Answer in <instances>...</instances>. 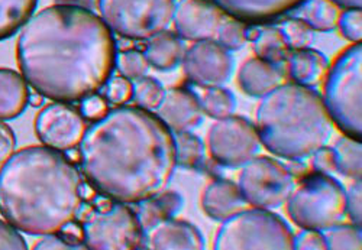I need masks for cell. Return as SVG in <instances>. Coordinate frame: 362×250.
I'll return each instance as SVG.
<instances>
[{
	"label": "cell",
	"instance_id": "cell-1",
	"mask_svg": "<svg viewBox=\"0 0 362 250\" xmlns=\"http://www.w3.org/2000/svg\"><path fill=\"white\" fill-rule=\"evenodd\" d=\"M117 44L92 9L57 4L33 15L16 42L19 70L38 95L77 103L98 95L116 67Z\"/></svg>",
	"mask_w": 362,
	"mask_h": 250
},
{
	"label": "cell",
	"instance_id": "cell-2",
	"mask_svg": "<svg viewBox=\"0 0 362 250\" xmlns=\"http://www.w3.org/2000/svg\"><path fill=\"white\" fill-rule=\"evenodd\" d=\"M78 158L99 196L125 204L167 190L177 168L174 133L139 106H117L98 119L81 138Z\"/></svg>",
	"mask_w": 362,
	"mask_h": 250
},
{
	"label": "cell",
	"instance_id": "cell-3",
	"mask_svg": "<svg viewBox=\"0 0 362 250\" xmlns=\"http://www.w3.org/2000/svg\"><path fill=\"white\" fill-rule=\"evenodd\" d=\"M84 182L70 156L48 146H26L0 168V213L18 232L48 236L77 220Z\"/></svg>",
	"mask_w": 362,
	"mask_h": 250
},
{
	"label": "cell",
	"instance_id": "cell-4",
	"mask_svg": "<svg viewBox=\"0 0 362 250\" xmlns=\"http://www.w3.org/2000/svg\"><path fill=\"white\" fill-rule=\"evenodd\" d=\"M255 128L267 150L283 160L301 161L326 145L334 121L313 87L288 83L262 97Z\"/></svg>",
	"mask_w": 362,
	"mask_h": 250
},
{
	"label": "cell",
	"instance_id": "cell-5",
	"mask_svg": "<svg viewBox=\"0 0 362 250\" xmlns=\"http://www.w3.org/2000/svg\"><path fill=\"white\" fill-rule=\"evenodd\" d=\"M323 102L338 129L355 141L362 136V44L344 48L325 76Z\"/></svg>",
	"mask_w": 362,
	"mask_h": 250
},
{
	"label": "cell",
	"instance_id": "cell-6",
	"mask_svg": "<svg viewBox=\"0 0 362 250\" xmlns=\"http://www.w3.org/2000/svg\"><path fill=\"white\" fill-rule=\"evenodd\" d=\"M77 220L83 242L90 250L144 249V227L135 208L125 203L95 196L93 203L83 204Z\"/></svg>",
	"mask_w": 362,
	"mask_h": 250
},
{
	"label": "cell",
	"instance_id": "cell-7",
	"mask_svg": "<svg viewBox=\"0 0 362 250\" xmlns=\"http://www.w3.org/2000/svg\"><path fill=\"white\" fill-rule=\"evenodd\" d=\"M287 213L297 227L325 232L346 218V190L329 174L306 172L287 198Z\"/></svg>",
	"mask_w": 362,
	"mask_h": 250
},
{
	"label": "cell",
	"instance_id": "cell-8",
	"mask_svg": "<svg viewBox=\"0 0 362 250\" xmlns=\"http://www.w3.org/2000/svg\"><path fill=\"white\" fill-rule=\"evenodd\" d=\"M214 249L293 250L294 233L276 213L262 208L240 210L226 218L219 227L214 242Z\"/></svg>",
	"mask_w": 362,
	"mask_h": 250
},
{
	"label": "cell",
	"instance_id": "cell-9",
	"mask_svg": "<svg viewBox=\"0 0 362 250\" xmlns=\"http://www.w3.org/2000/svg\"><path fill=\"white\" fill-rule=\"evenodd\" d=\"M96 5L113 34L145 41L168 28L177 0H96Z\"/></svg>",
	"mask_w": 362,
	"mask_h": 250
},
{
	"label": "cell",
	"instance_id": "cell-10",
	"mask_svg": "<svg viewBox=\"0 0 362 250\" xmlns=\"http://www.w3.org/2000/svg\"><path fill=\"white\" fill-rule=\"evenodd\" d=\"M238 186L245 203L254 208L281 207L294 189L290 169L268 156H254L239 174Z\"/></svg>",
	"mask_w": 362,
	"mask_h": 250
},
{
	"label": "cell",
	"instance_id": "cell-11",
	"mask_svg": "<svg viewBox=\"0 0 362 250\" xmlns=\"http://www.w3.org/2000/svg\"><path fill=\"white\" fill-rule=\"evenodd\" d=\"M255 124L243 116H228L214 123L207 133V149L214 162L225 168H240L259 150Z\"/></svg>",
	"mask_w": 362,
	"mask_h": 250
},
{
	"label": "cell",
	"instance_id": "cell-12",
	"mask_svg": "<svg viewBox=\"0 0 362 250\" xmlns=\"http://www.w3.org/2000/svg\"><path fill=\"white\" fill-rule=\"evenodd\" d=\"M183 71L189 83L197 87H218L226 84L233 71V58L216 41H197L185 51Z\"/></svg>",
	"mask_w": 362,
	"mask_h": 250
},
{
	"label": "cell",
	"instance_id": "cell-13",
	"mask_svg": "<svg viewBox=\"0 0 362 250\" xmlns=\"http://www.w3.org/2000/svg\"><path fill=\"white\" fill-rule=\"evenodd\" d=\"M86 121L80 110L70 103L47 105L35 119V133L48 148L71 150L80 145Z\"/></svg>",
	"mask_w": 362,
	"mask_h": 250
},
{
	"label": "cell",
	"instance_id": "cell-14",
	"mask_svg": "<svg viewBox=\"0 0 362 250\" xmlns=\"http://www.w3.org/2000/svg\"><path fill=\"white\" fill-rule=\"evenodd\" d=\"M229 18L215 0H180L174 11V28L181 40H216L221 26Z\"/></svg>",
	"mask_w": 362,
	"mask_h": 250
},
{
	"label": "cell",
	"instance_id": "cell-15",
	"mask_svg": "<svg viewBox=\"0 0 362 250\" xmlns=\"http://www.w3.org/2000/svg\"><path fill=\"white\" fill-rule=\"evenodd\" d=\"M203 110L196 93L187 87L165 90L164 99L157 109V116L174 132H192L203 121Z\"/></svg>",
	"mask_w": 362,
	"mask_h": 250
},
{
	"label": "cell",
	"instance_id": "cell-16",
	"mask_svg": "<svg viewBox=\"0 0 362 250\" xmlns=\"http://www.w3.org/2000/svg\"><path fill=\"white\" fill-rule=\"evenodd\" d=\"M206 240L200 230L189 222L168 218L145 230L144 249L151 250H202Z\"/></svg>",
	"mask_w": 362,
	"mask_h": 250
},
{
	"label": "cell",
	"instance_id": "cell-17",
	"mask_svg": "<svg viewBox=\"0 0 362 250\" xmlns=\"http://www.w3.org/2000/svg\"><path fill=\"white\" fill-rule=\"evenodd\" d=\"M283 64H273L258 56L247 59L239 69L238 85L250 97H264L286 78Z\"/></svg>",
	"mask_w": 362,
	"mask_h": 250
},
{
	"label": "cell",
	"instance_id": "cell-18",
	"mask_svg": "<svg viewBox=\"0 0 362 250\" xmlns=\"http://www.w3.org/2000/svg\"><path fill=\"white\" fill-rule=\"evenodd\" d=\"M245 200L240 194L239 186L225 178H216L209 182L202 193V208L206 215L216 222H225L226 218L244 210Z\"/></svg>",
	"mask_w": 362,
	"mask_h": 250
},
{
	"label": "cell",
	"instance_id": "cell-19",
	"mask_svg": "<svg viewBox=\"0 0 362 250\" xmlns=\"http://www.w3.org/2000/svg\"><path fill=\"white\" fill-rule=\"evenodd\" d=\"M223 12L243 22H264L279 18L305 0H215Z\"/></svg>",
	"mask_w": 362,
	"mask_h": 250
},
{
	"label": "cell",
	"instance_id": "cell-20",
	"mask_svg": "<svg viewBox=\"0 0 362 250\" xmlns=\"http://www.w3.org/2000/svg\"><path fill=\"white\" fill-rule=\"evenodd\" d=\"M327 69L326 55L312 48L293 49L286 58V74L300 85H317L323 81Z\"/></svg>",
	"mask_w": 362,
	"mask_h": 250
},
{
	"label": "cell",
	"instance_id": "cell-21",
	"mask_svg": "<svg viewBox=\"0 0 362 250\" xmlns=\"http://www.w3.org/2000/svg\"><path fill=\"white\" fill-rule=\"evenodd\" d=\"M26 80L11 69H0V120L19 117L29 103Z\"/></svg>",
	"mask_w": 362,
	"mask_h": 250
},
{
	"label": "cell",
	"instance_id": "cell-22",
	"mask_svg": "<svg viewBox=\"0 0 362 250\" xmlns=\"http://www.w3.org/2000/svg\"><path fill=\"white\" fill-rule=\"evenodd\" d=\"M144 55L151 67L160 71H171L183 59L185 47L177 34L170 32V30H163L161 34L148 41Z\"/></svg>",
	"mask_w": 362,
	"mask_h": 250
},
{
	"label": "cell",
	"instance_id": "cell-23",
	"mask_svg": "<svg viewBox=\"0 0 362 250\" xmlns=\"http://www.w3.org/2000/svg\"><path fill=\"white\" fill-rule=\"evenodd\" d=\"M248 41L258 58L273 64H284L290 48L279 26H248Z\"/></svg>",
	"mask_w": 362,
	"mask_h": 250
},
{
	"label": "cell",
	"instance_id": "cell-24",
	"mask_svg": "<svg viewBox=\"0 0 362 250\" xmlns=\"http://www.w3.org/2000/svg\"><path fill=\"white\" fill-rule=\"evenodd\" d=\"M183 207V197L175 191H163L156 197H151L136 203V214L144 227V232L153 226L173 218Z\"/></svg>",
	"mask_w": 362,
	"mask_h": 250
},
{
	"label": "cell",
	"instance_id": "cell-25",
	"mask_svg": "<svg viewBox=\"0 0 362 250\" xmlns=\"http://www.w3.org/2000/svg\"><path fill=\"white\" fill-rule=\"evenodd\" d=\"M40 0H0V41L9 40L33 18Z\"/></svg>",
	"mask_w": 362,
	"mask_h": 250
},
{
	"label": "cell",
	"instance_id": "cell-26",
	"mask_svg": "<svg viewBox=\"0 0 362 250\" xmlns=\"http://www.w3.org/2000/svg\"><path fill=\"white\" fill-rule=\"evenodd\" d=\"M341 6L334 0H306L300 9V19H303L313 30L330 32L338 26Z\"/></svg>",
	"mask_w": 362,
	"mask_h": 250
},
{
	"label": "cell",
	"instance_id": "cell-27",
	"mask_svg": "<svg viewBox=\"0 0 362 250\" xmlns=\"http://www.w3.org/2000/svg\"><path fill=\"white\" fill-rule=\"evenodd\" d=\"M196 96L199 99L200 107L204 114L214 119H225L232 116L236 109V99L233 93L223 88L222 85L218 87H197Z\"/></svg>",
	"mask_w": 362,
	"mask_h": 250
},
{
	"label": "cell",
	"instance_id": "cell-28",
	"mask_svg": "<svg viewBox=\"0 0 362 250\" xmlns=\"http://www.w3.org/2000/svg\"><path fill=\"white\" fill-rule=\"evenodd\" d=\"M334 155L337 162V171L345 177L361 179L362 160H361V141H355L349 136L338 138L334 145Z\"/></svg>",
	"mask_w": 362,
	"mask_h": 250
},
{
	"label": "cell",
	"instance_id": "cell-29",
	"mask_svg": "<svg viewBox=\"0 0 362 250\" xmlns=\"http://www.w3.org/2000/svg\"><path fill=\"white\" fill-rule=\"evenodd\" d=\"M177 167L187 169H200L204 165V145L202 139L192 132L174 133Z\"/></svg>",
	"mask_w": 362,
	"mask_h": 250
},
{
	"label": "cell",
	"instance_id": "cell-30",
	"mask_svg": "<svg viewBox=\"0 0 362 250\" xmlns=\"http://www.w3.org/2000/svg\"><path fill=\"white\" fill-rule=\"evenodd\" d=\"M164 95L165 88L157 78L144 76L135 80L132 99L139 107L146 110H157L164 99Z\"/></svg>",
	"mask_w": 362,
	"mask_h": 250
},
{
	"label": "cell",
	"instance_id": "cell-31",
	"mask_svg": "<svg viewBox=\"0 0 362 250\" xmlns=\"http://www.w3.org/2000/svg\"><path fill=\"white\" fill-rule=\"evenodd\" d=\"M290 49L310 48L315 42V30L300 18H290L280 26Z\"/></svg>",
	"mask_w": 362,
	"mask_h": 250
},
{
	"label": "cell",
	"instance_id": "cell-32",
	"mask_svg": "<svg viewBox=\"0 0 362 250\" xmlns=\"http://www.w3.org/2000/svg\"><path fill=\"white\" fill-rule=\"evenodd\" d=\"M327 244V249L332 250H342V249H361L362 239H361V226H348V225H338L335 227H330L322 232Z\"/></svg>",
	"mask_w": 362,
	"mask_h": 250
},
{
	"label": "cell",
	"instance_id": "cell-33",
	"mask_svg": "<svg viewBox=\"0 0 362 250\" xmlns=\"http://www.w3.org/2000/svg\"><path fill=\"white\" fill-rule=\"evenodd\" d=\"M215 41L228 51H239L248 42V25L229 16L221 26Z\"/></svg>",
	"mask_w": 362,
	"mask_h": 250
},
{
	"label": "cell",
	"instance_id": "cell-34",
	"mask_svg": "<svg viewBox=\"0 0 362 250\" xmlns=\"http://www.w3.org/2000/svg\"><path fill=\"white\" fill-rule=\"evenodd\" d=\"M116 67L120 71V76L127 77L128 80H138L146 76L149 64L142 51L127 49L117 52Z\"/></svg>",
	"mask_w": 362,
	"mask_h": 250
},
{
	"label": "cell",
	"instance_id": "cell-35",
	"mask_svg": "<svg viewBox=\"0 0 362 250\" xmlns=\"http://www.w3.org/2000/svg\"><path fill=\"white\" fill-rule=\"evenodd\" d=\"M102 90L103 97L116 106L128 103L134 96V84L124 76L110 77Z\"/></svg>",
	"mask_w": 362,
	"mask_h": 250
},
{
	"label": "cell",
	"instance_id": "cell-36",
	"mask_svg": "<svg viewBox=\"0 0 362 250\" xmlns=\"http://www.w3.org/2000/svg\"><path fill=\"white\" fill-rule=\"evenodd\" d=\"M344 38L358 44L362 40V12L361 9H346L341 13L338 26Z\"/></svg>",
	"mask_w": 362,
	"mask_h": 250
},
{
	"label": "cell",
	"instance_id": "cell-37",
	"mask_svg": "<svg viewBox=\"0 0 362 250\" xmlns=\"http://www.w3.org/2000/svg\"><path fill=\"white\" fill-rule=\"evenodd\" d=\"M294 249L298 250H326L327 244L322 232L303 230L298 236H294Z\"/></svg>",
	"mask_w": 362,
	"mask_h": 250
},
{
	"label": "cell",
	"instance_id": "cell-38",
	"mask_svg": "<svg viewBox=\"0 0 362 250\" xmlns=\"http://www.w3.org/2000/svg\"><path fill=\"white\" fill-rule=\"evenodd\" d=\"M361 179H355V182L349 186L346 191V215H349L351 222L356 226H361Z\"/></svg>",
	"mask_w": 362,
	"mask_h": 250
},
{
	"label": "cell",
	"instance_id": "cell-39",
	"mask_svg": "<svg viewBox=\"0 0 362 250\" xmlns=\"http://www.w3.org/2000/svg\"><path fill=\"white\" fill-rule=\"evenodd\" d=\"M0 249H9V250L28 249L25 239L8 222H0Z\"/></svg>",
	"mask_w": 362,
	"mask_h": 250
},
{
	"label": "cell",
	"instance_id": "cell-40",
	"mask_svg": "<svg viewBox=\"0 0 362 250\" xmlns=\"http://www.w3.org/2000/svg\"><path fill=\"white\" fill-rule=\"evenodd\" d=\"M312 169L323 174H335L337 171V162H335V155L334 149L322 146L319 150L313 153V162H312Z\"/></svg>",
	"mask_w": 362,
	"mask_h": 250
},
{
	"label": "cell",
	"instance_id": "cell-41",
	"mask_svg": "<svg viewBox=\"0 0 362 250\" xmlns=\"http://www.w3.org/2000/svg\"><path fill=\"white\" fill-rule=\"evenodd\" d=\"M80 107V112L83 114V117L86 119H92V120H98L100 117H103L109 107H107V100L99 95H93L87 99H84Z\"/></svg>",
	"mask_w": 362,
	"mask_h": 250
},
{
	"label": "cell",
	"instance_id": "cell-42",
	"mask_svg": "<svg viewBox=\"0 0 362 250\" xmlns=\"http://www.w3.org/2000/svg\"><path fill=\"white\" fill-rule=\"evenodd\" d=\"M16 136L4 120H0V164H4L15 152Z\"/></svg>",
	"mask_w": 362,
	"mask_h": 250
},
{
	"label": "cell",
	"instance_id": "cell-43",
	"mask_svg": "<svg viewBox=\"0 0 362 250\" xmlns=\"http://www.w3.org/2000/svg\"><path fill=\"white\" fill-rule=\"evenodd\" d=\"M34 249H73L62 234H48L38 243H35Z\"/></svg>",
	"mask_w": 362,
	"mask_h": 250
},
{
	"label": "cell",
	"instance_id": "cell-44",
	"mask_svg": "<svg viewBox=\"0 0 362 250\" xmlns=\"http://www.w3.org/2000/svg\"><path fill=\"white\" fill-rule=\"evenodd\" d=\"M334 2L345 9H361L362 6V0H334Z\"/></svg>",
	"mask_w": 362,
	"mask_h": 250
}]
</instances>
